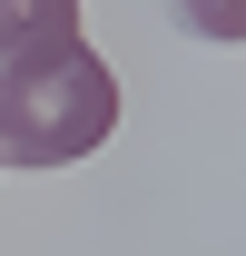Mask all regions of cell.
<instances>
[{
	"instance_id": "3",
	"label": "cell",
	"mask_w": 246,
	"mask_h": 256,
	"mask_svg": "<svg viewBox=\"0 0 246 256\" xmlns=\"http://www.w3.org/2000/svg\"><path fill=\"white\" fill-rule=\"evenodd\" d=\"M197 30H216V40H236V0H178Z\"/></svg>"
},
{
	"instance_id": "1",
	"label": "cell",
	"mask_w": 246,
	"mask_h": 256,
	"mask_svg": "<svg viewBox=\"0 0 246 256\" xmlns=\"http://www.w3.org/2000/svg\"><path fill=\"white\" fill-rule=\"evenodd\" d=\"M108 128H118V69L89 40L0 69V168H69Z\"/></svg>"
},
{
	"instance_id": "2",
	"label": "cell",
	"mask_w": 246,
	"mask_h": 256,
	"mask_svg": "<svg viewBox=\"0 0 246 256\" xmlns=\"http://www.w3.org/2000/svg\"><path fill=\"white\" fill-rule=\"evenodd\" d=\"M79 50V0H0V69Z\"/></svg>"
}]
</instances>
